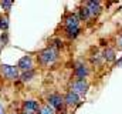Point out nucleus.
<instances>
[{
  "label": "nucleus",
  "instance_id": "25",
  "mask_svg": "<svg viewBox=\"0 0 122 114\" xmlns=\"http://www.w3.org/2000/svg\"><path fill=\"white\" fill-rule=\"evenodd\" d=\"M11 114H16V113H11Z\"/></svg>",
  "mask_w": 122,
  "mask_h": 114
},
{
  "label": "nucleus",
  "instance_id": "15",
  "mask_svg": "<svg viewBox=\"0 0 122 114\" xmlns=\"http://www.w3.org/2000/svg\"><path fill=\"white\" fill-rule=\"evenodd\" d=\"M9 16L7 14H0V30L1 31H7V28H9Z\"/></svg>",
  "mask_w": 122,
  "mask_h": 114
},
{
  "label": "nucleus",
  "instance_id": "23",
  "mask_svg": "<svg viewBox=\"0 0 122 114\" xmlns=\"http://www.w3.org/2000/svg\"><path fill=\"white\" fill-rule=\"evenodd\" d=\"M3 111H4V106L0 103V113H3Z\"/></svg>",
  "mask_w": 122,
  "mask_h": 114
},
{
  "label": "nucleus",
  "instance_id": "14",
  "mask_svg": "<svg viewBox=\"0 0 122 114\" xmlns=\"http://www.w3.org/2000/svg\"><path fill=\"white\" fill-rule=\"evenodd\" d=\"M80 33H81V28H80V27L65 28V36H67V39H70V40L77 39V37L80 36Z\"/></svg>",
  "mask_w": 122,
  "mask_h": 114
},
{
  "label": "nucleus",
  "instance_id": "16",
  "mask_svg": "<svg viewBox=\"0 0 122 114\" xmlns=\"http://www.w3.org/2000/svg\"><path fill=\"white\" fill-rule=\"evenodd\" d=\"M37 114H57V113H56V110L53 107H50L48 104H44V106L40 107V110H38Z\"/></svg>",
  "mask_w": 122,
  "mask_h": 114
},
{
  "label": "nucleus",
  "instance_id": "8",
  "mask_svg": "<svg viewBox=\"0 0 122 114\" xmlns=\"http://www.w3.org/2000/svg\"><path fill=\"white\" fill-rule=\"evenodd\" d=\"M21 107H23V110L24 111H31V113H38V110H40V103L37 101V100H34V98H29V100H24L23 101V104H21Z\"/></svg>",
  "mask_w": 122,
  "mask_h": 114
},
{
  "label": "nucleus",
  "instance_id": "17",
  "mask_svg": "<svg viewBox=\"0 0 122 114\" xmlns=\"http://www.w3.org/2000/svg\"><path fill=\"white\" fill-rule=\"evenodd\" d=\"M62 46H64V43H62V40H61V39H53V40H51V46H50V47H53V49H56V50H57V49H61Z\"/></svg>",
  "mask_w": 122,
  "mask_h": 114
},
{
  "label": "nucleus",
  "instance_id": "20",
  "mask_svg": "<svg viewBox=\"0 0 122 114\" xmlns=\"http://www.w3.org/2000/svg\"><path fill=\"white\" fill-rule=\"evenodd\" d=\"M0 40L3 41V44H4V46H6V44L9 43V34H7V31H4V33H3V34L0 36Z\"/></svg>",
  "mask_w": 122,
  "mask_h": 114
},
{
  "label": "nucleus",
  "instance_id": "1",
  "mask_svg": "<svg viewBox=\"0 0 122 114\" xmlns=\"http://www.w3.org/2000/svg\"><path fill=\"white\" fill-rule=\"evenodd\" d=\"M58 58V51L53 47H46L41 51H38L37 54V63L43 67H48L53 66Z\"/></svg>",
  "mask_w": 122,
  "mask_h": 114
},
{
  "label": "nucleus",
  "instance_id": "4",
  "mask_svg": "<svg viewBox=\"0 0 122 114\" xmlns=\"http://www.w3.org/2000/svg\"><path fill=\"white\" fill-rule=\"evenodd\" d=\"M47 104L50 107H53L54 110H60L62 107H65V104H64V96H61L60 93H51L47 97Z\"/></svg>",
  "mask_w": 122,
  "mask_h": 114
},
{
  "label": "nucleus",
  "instance_id": "19",
  "mask_svg": "<svg viewBox=\"0 0 122 114\" xmlns=\"http://www.w3.org/2000/svg\"><path fill=\"white\" fill-rule=\"evenodd\" d=\"M115 44H117V47H118L119 50H122V31L117 36V39H115Z\"/></svg>",
  "mask_w": 122,
  "mask_h": 114
},
{
  "label": "nucleus",
  "instance_id": "22",
  "mask_svg": "<svg viewBox=\"0 0 122 114\" xmlns=\"http://www.w3.org/2000/svg\"><path fill=\"white\" fill-rule=\"evenodd\" d=\"M20 114H36V113H31V111H24V110H21V113Z\"/></svg>",
  "mask_w": 122,
  "mask_h": 114
},
{
  "label": "nucleus",
  "instance_id": "13",
  "mask_svg": "<svg viewBox=\"0 0 122 114\" xmlns=\"http://www.w3.org/2000/svg\"><path fill=\"white\" fill-rule=\"evenodd\" d=\"M34 76H36V70H29V71H23L19 79H20L23 83H30L31 80L34 79Z\"/></svg>",
  "mask_w": 122,
  "mask_h": 114
},
{
  "label": "nucleus",
  "instance_id": "10",
  "mask_svg": "<svg viewBox=\"0 0 122 114\" xmlns=\"http://www.w3.org/2000/svg\"><path fill=\"white\" fill-rule=\"evenodd\" d=\"M64 26L65 28H72V27H80V19L74 13H68L64 19Z\"/></svg>",
  "mask_w": 122,
  "mask_h": 114
},
{
  "label": "nucleus",
  "instance_id": "3",
  "mask_svg": "<svg viewBox=\"0 0 122 114\" xmlns=\"http://www.w3.org/2000/svg\"><path fill=\"white\" fill-rule=\"evenodd\" d=\"M71 91L78 94V96H85L88 93L90 88V83L87 81V79H75L71 81Z\"/></svg>",
  "mask_w": 122,
  "mask_h": 114
},
{
  "label": "nucleus",
  "instance_id": "9",
  "mask_svg": "<svg viewBox=\"0 0 122 114\" xmlns=\"http://www.w3.org/2000/svg\"><path fill=\"white\" fill-rule=\"evenodd\" d=\"M78 101H80V96L78 94L72 93L71 90L65 93V96H64V104H65V107H74V106L78 104Z\"/></svg>",
  "mask_w": 122,
  "mask_h": 114
},
{
  "label": "nucleus",
  "instance_id": "6",
  "mask_svg": "<svg viewBox=\"0 0 122 114\" xmlns=\"http://www.w3.org/2000/svg\"><path fill=\"white\" fill-rule=\"evenodd\" d=\"M17 68L21 71H29V70H34V58L31 56H23L19 61H17Z\"/></svg>",
  "mask_w": 122,
  "mask_h": 114
},
{
  "label": "nucleus",
  "instance_id": "2",
  "mask_svg": "<svg viewBox=\"0 0 122 114\" xmlns=\"http://www.w3.org/2000/svg\"><path fill=\"white\" fill-rule=\"evenodd\" d=\"M0 76L9 81H16L20 77L17 66H10V64H0Z\"/></svg>",
  "mask_w": 122,
  "mask_h": 114
},
{
  "label": "nucleus",
  "instance_id": "24",
  "mask_svg": "<svg viewBox=\"0 0 122 114\" xmlns=\"http://www.w3.org/2000/svg\"><path fill=\"white\" fill-rule=\"evenodd\" d=\"M0 114H4V113H0Z\"/></svg>",
  "mask_w": 122,
  "mask_h": 114
},
{
  "label": "nucleus",
  "instance_id": "12",
  "mask_svg": "<svg viewBox=\"0 0 122 114\" xmlns=\"http://www.w3.org/2000/svg\"><path fill=\"white\" fill-rule=\"evenodd\" d=\"M78 19H80V22H87V20H90L91 19V14H90V11H88V9L85 7V4H81L80 7H78Z\"/></svg>",
  "mask_w": 122,
  "mask_h": 114
},
{
  "label": "nucleus",
  "instance_id": "5",
  "mask_svg": "<svg viewBox=\"0 0 122 114\" xmlns=\"http://www.w3.org/2000/svg\"><path fill=\"white\" fill-rule=\"evenodd\" d=\"M74 76L77 79H87L90 76V67L82 61H77L74 67Z\"/></svg>",
  "mask_w": 122,
  "mask_h": 114
},
{
  "label": "nucleus",
  "instance_id": "11",
  "mask_svg": "<svg viewBox=\"0 0 122 114\" xmlns=\"http://www.w3.org/2000/svg\"><path fill=\"white\" fill-rule=\"evenodd\" d=\"M101 57H102V60H104V61H107V63H112V61H115V60H117L115 49H112V47H108V46H107V47L102 50Z\"/></svg>",
  "mask_w": 122,
  "mask_h": 114
},
{
  "label": "nucleus",
  "instance_id": "18",
  "mask_svg": "<svg viewBox=\"0 0 122 114\" xmlns=\"http://www.w3.org/2000/svg\"><path fill=\"white\" fill-rule=\"evenodd\" d=\"M0 6L3 10H10L11 6H13V1L11 0H4V1H0Z\"/></svg>",
  "mask_w": 122,
  "mask_h": 114
},
{
  "label": "nucleus",
  "instance_id": "21",
  "mask_svg": "<svg viewBox=\"0 0 122 114\" xmlns=\"http://www.w3.org/2000/svg\"><path fill=\"white\" fill-rule=\"evenodd\" d=\"M115 66L117 67H119V66H122V56L118 58V60H115Z\"/></svg>",
  "mask_w": 122,
  "mask_h": 114
},
{
  "label": "nucleus",
  "instance_id": "7",
  "mask_svg": "<svg viewBox=\"0 0 122 114\" xmlns=\"http://www.w3.org/2000/svg\"><path fill=\"white\" fill-rule=\"evenodd\" d=\"M84 4H85V7L88 9L91 17H97V16L101 13V10H102L101 1H98V0H90V1H85Z\"/></svg>",
  "mask_w": 122,
  "mask_h": 114
}]
</instances>
